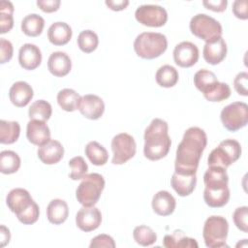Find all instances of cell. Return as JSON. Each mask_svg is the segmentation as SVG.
Wrapping results in <instances>:
<instances>
[{
    "label": "cell",
    "instance_id": "6da1fadb",
    "mask_svg": "<svg viewBox=\"0 0 248 248\" xmlns=\"http://www.w3.org/2000/svg\"><path fill=\"white\" fill-rule=\"evenodd\" d=\"M206 144L207 136L202 129L199 127H190L187 129L176 149L174 162L175 172L186 174L196 173Z\"/></svg>",
    "mask_w": 248,
    "mask_h": 248
},
{
    "label": "cell",
    "instance_id": "7a4b0ae2",
    "mask_svg": "<svg viewBox=\"0 0 248 248\" xmlns=\"http://www.w3.org/2000/svg\"><path fill=\"white\" fill-rule=\"evenodd\" d=\"M143 154L150 161L166 157L170 151L171 140L169 136V125L161 118H154L144 131Z\"/></svg>",
    "mask_w": 248,
    "mask_h": 248
},
{
    "label": "cell",
    "instance_id": "3957f363",
    "mask_svg": "<svg viewBox=\"0 0 248 248\" xmlns=\"http://www.w3.org/2000/svg\"><path fill=\"white\" fill-rule=\"evenodd\" d=\"M6 203L23 225H32L37 222L40 215L39 205L27 190L23 188L11 190L6 197Z\"/></svg>",
    "mask_w": 248,
    "mask_h": 248
},
{
    "label": "cell",
    "instance_id": "277c9868",
    "mask_svg": "<svg viewBox=\"0 0 248 248\" xmlns=\"http://www.w3.org/2000/svg\"><path fill=\"white\" fill-rule=\"evenodd\" d=\"M168 47L167 37L158 32H142L134 42V49L143 59H154L162 55Z\"/></svg>",
    "mask_w": 248,
    "mask_h": 248
},
{
    "label": "cell",
    "instance_id": "5b68a950",
    "mask_svg": "<svg viewBox=\"0 0 248 248\" xmlns=\"http://www.w3.org/2000/svg\"><path fill=\"white\" fill-rule=\"evenodd\" d=\"M104 188L105 179L100 173H87L76 190V198L82 206H94Z\"/></svg>",
    "mask_w": 248,
    "mask_h": 248
},
{
    "label": "cell",
    "instance_id": "8992f818",
    "mask_svg": "<svg viewBox=\"0 0 248 248\" xmlns=\"http://www.w3.org/2000/svg\"><path fill=\"white\" fill-rule=\"evenodd\" d=\"M229 232V223L222 216L212 215L208 217L203 225L202 236L204 244L208 248L228 247L226 244Z\"/></svg>",
    "mask_w": 248,
    "mask_h": 248
},
{
    "label": "cell",
    "instance_id": "52a82bcc",
    "mask_svg": "<svg viewBox=\"0 0 248 248\" xmlns=\"http://www.w3.org/2000/svg\"><path fill=\"white\" fill-rule=\"evenodd\" d=\"M241 155V145L236 140L227 139L214 148L207 158L208 167H221L227 169L236 162Z\"/></svg>",
    "mask_w": 248,
    "mask_h": 248
},
{
    "label": "cell",
    "instance_id": "ba28073f",
    "mask_svg": "<svg viewBox=\"0 0 248 248\" xmlns=\"http://www.w3.org/2000/svg\"><path fill=\"white\" fill-rule=\"evenodd\" d=\"M189 27L193 35L205 41V43L222 37L223 33L220 22L205 14L194 16L190 20Z\"/></svg>",
    "mask_w": 248,
    "mask_h": 248
},
{
    "label": "cell",
    "instance_id": "9c48e42d",
    "mask_svg": "<svg viewBox=\"0 0 248 248\" xmlns=\"http://www.w3.org/2000/svg\"><path fill=\"white\" fill-rule=\"evenodd\" d=\"M220 118L228 131L236 132L247 125L248 106L244 102H233L221 110Z\"/></svg>",
    "mask_w": 248,
    "mask_h": 248
},
{
    "label": "cell",
    "instance_id": "30bf717a",
    "mask_svg": "<svg viewBox=\"0 0 248 248\" xmlns=\"http://www.w3.org/2000/svg\"><path fill=\"white\" fill-rule=\"evenodd\" d=\"M111 150L113 153L111 163L113 165H122L136 154L135 139L127 133L117 134L111 140Z\"/></svg>",
    "mask_w": 248,
    "mask_h": 248
},
{
    "label": "cell",
    "instance_id": "8fae6325",
    "mask_svg": "<svg viewBox=\"0 0 248 248\" xmlns=\"http://www.w3.org/2000/svg\"><path fill=\"white\" fill-rule=\"evenodd\" d=\"M135 17L138 22L148 27H161L168 20V13L159 5L145 4L137 8Z\"/></svg>",
    "mask_w": 248,
    "mask_h": 248
},
{
    "label": "cell",
    "instance_id": "7c38bea8",
    "mask_svg": "<svg viewBox=\"0 0 248 248\" xmlns=\"http://www.w3.org/2000/svg\"><path fill=\"white\" fill-rule=\"evenodd\" d=\"M203 200L205 203L212 208H218L226 205L230 200V189L227 183L205 184L203 191Z\"/></svg>",
    "mask_w": 248,
    "mask_h": 248
},
{
    "label": "cell",
    "instance_id": "4fadbf2b",
    "mask_svg": "<svg viewBox=\"0 0 248 248\" xmlns=\"http://www.w3.org/2000/svg\"><path fill=\"white\" fill-rule=\"evenodd\" d=\"M173 60L179 67H192L199 60L198 46L195 44L187 41L177 44L173 49Z\"/></svg>",
    "mask_w": 248,
    "mask_h": 248
},
{
    "label": "cell",
    "instance_id": "5bb4252c",
    "mask_svg": "<svg viewBox=\"0 0 248 248\" xmlns=\"http://www.w3.org/2000/svg\"><path fill=\"white\" fill-rule=\"evenodd\" d=\"M101 222V211L95 206H82L76 215L77 227L85 232L98 229Z\"/></svg>",
    "mask_w": 248,
    "mask_h": 248
},
{
    "label": "cell",
    "instance_id": "9a60e30c",
    "mask_svg": "<svg viewBox=\"0 0 248 248\" xmlns=\"http://www.w3.org/2000/svg\"><path fill=\"white\" fill-rule=\"evenodd\" d=\"M78 110L85 118L90 120L99 119L105 111V103L103 99L94 94L81 96Z\"/></svg>",
    "mask_w": 248,
    "mask_h": 248
},
{
    "label": "cell",
    "instance_id": "2e32d148",
    "mask_svg": "<svg viewBox=\"0 0 248 248\" xmlns=\"http://www.w3.org/2000/svg\"><path fill=\"white\" fill-rule=\"evenodd\" d=\"M227 55V44L223 37H218L212 41L206 42L203 49L202 56L204 60L211 65L221 63Z\"/></svg>",
    "mask_w": 248,
    "mask_h": 248
},
{
    "label": "cell",
    "instance_id": "e0dca14e",
    "mask_svg": "<svg viewBox=\"0 0 248 248\" xmlns=\"http://www.w3.org/2000/svg\"><path fill=\"white\" fill-rule=\"evenodd\" d=\"M38 158L46 165L57 164L64 156V147L60 141L49 140L46 143L39 146Z\"/></svg>",
    "mask_w": 248,
    "mask_h": 248
},
{
    "label": "cell",
    "instance_id": "ac0fdd59",
    "mask_svg": "<svg viewBox=\"0 0 248 248\" xmlns=\"http://www.w3.org/2000/svg\"><path fill=\"white\" fill-rule=\"evenodd\" d=\"M19 65L25 70H35L42 62V52L34 44H24L18 51Z\"/></svg>",
    "mask_w": 248,
    "mask_h": 248
},
{
    "label": "cell",
    "instance_id": "d6986e66",
    "mask_svg": "<svg viewBox=\"0 0 248 248\" xmlns=\"http://www.w3.org/2000/svg\"><path fill=\"white\" fill-rule=\"evenodd\" d=\"M26 137L29 142L41 146L50 140V130L45 121L33 119L27 123Z\"/></svg>",
    "mask_w": 248,
    "mask_h": 248
},
{
    "label": "cell",
    "instance_id": "ffe728a7",
    "mask_svg": "<svg viewBox=\"0 0 248 248\" xmlns=\"http://www.w3.org/2000/svg\"><path fill=\"white\" fill-rule=\"evenodd\" d=\"M34 96L33 89L26 81H16L9 90V97L12 104L17 108L28 105Z\"/></svg>",
    "mask_w": 248,
    "mask_h": 248
},
{
    "label": "cell",
    "instance_id": "44dd1931",
    "mask_svg": "<svg viewBox=\"0 0 248 248\" xmlns=\"http://www.w3.org/2000/svg\"><path fill=\"white\" fill-rule=\"evenodd\" d=\"M153 211L160 216H169L173 213L176 202L174 197L168 191L161 190L157 192L151 202Z\"/></svg>",
    "mask_w": 248,
    "mask_h": 248
},
{
    "label": "cell",
    "instance_id": "7402d4cb",
    "mask_svg": "<svg viewBox=\"0 0 248 248\" xmlns=\"http://www.w3.org/2000/svg\"><path fill=\"white\" fill-rule=\"evenodd\" d=\"M47 69L55 77H65L72 69L71 58L63 51L52 52L47 60Z\"/></svg>",
    "mask_w": 248,
    "mask_h": 248
},
{
    "label": "cell",
    "instance_id": "603a6c76",
    "mask_svg": "<svg viewBox=\"0 0 248 248\" xmlns=\"http://www.w3.org/2000/svg\"><path fill=\"white\" fill-rule=\"evenodd\" d=\"M197 184V175L173 172L170 178V185L172 189L180 196L186 197L193 193Z\"/></svg>",
    "mask_w": 248,
    "mask_h": 248
},
{
    "label": "cell",
    "instance_id": "cb8c5ba5",
    "mask_svg": "<svg viewBox=\"0 0 248 248\" xmlns=\"http://www.w3.org/2000/svg\"><path fill=\"white\" fill-rule=\"evenodd\" d=\"M73 31L71 26L63 21L52 23L47 30V39L54 46H64L72 38Z\"/></svg>",
    "mask_w": 248,
    "mask_h": 248
},
{
    "label": "cell",
    "instance_id": "d4e9b609",
    "mask_svg": "<svg viewBox=\"0 0 248 248\" xmlns=\"http://www.w3.org/2000/svg\"><path fill=\"white\" fill-rule=\"evenodd\" d=\"M69 216V207L67 202L61 199H54L49 202L46 207L47 220L54 225L64 223Z\"/></svg>",
    "mask_w": 248,
    "mask_h": 248
},
{
    "label": "cell",
    "instance_id": "484cf974",
    "mask_svg": "<svg viewBox=\"0 0 248 248\" xmlns=\"http://www.w3.org/2000/svg\"><path fill=\"white\" fill-rule=\"evenodd\" d=\"M166 248H198L196 239L189 237L181 230H175L170 234H166L163 239Z\"/></svg>",
    "mask_w": 248,
    "mask_h": 248
},
{
    "label": "cell",
    "instance_id": "4316f807",
    "mask_svg": "<svg viewBox=\"0 0 248 248\" xmlns=\"http://www.w3.org/2000/svg\"><path fill=\"white\" fill-rule=\"evenodd\" d=\"M81 96L72 88H64L57 93V103L65 111H75L78 109Z\"/></svg>",
    "mask_w": 248,
    "mask_h": 248
},
{
    "label": "cell",
    "instance_id": "83f0119b",
    "mask_svg": "<svg viewBox=\"0 0 248 248\" xmlns=\"http://www.w3.org/2000/svg\"><path fill=\"white\" fill-rule=\"evenodd\" d=\"M45 27V19L37 14H29L21 20V30L29 37L41 35Z\"/></svg>",
    "mask_w": 248,
    "mask_h": 248
},
{
    "label": "cell",
    "instance_id": "f1b7e54d",
    "mask_svg": "<svg viewBox=\"0 0 248 248\" xmlns=\"http://www.w3.org/2000/svg\"><path fill=\"white\" fill-rule=\"evenodd\" d=\"M88 160L95 166H104L108 160V153L107 149L98 141H89L84 149Z\"/></svg>",
    "mask_w": 248,
    "mask_h": 248
},
{
    "label": "cell",
    "instance_id": "f546056e",
    "mask_svg": "<svg viewBox=\"0 0 248 248\" xmlns=\"http://www.w3.org/2000/svg\"><path fill=\"white\" fill-rule=\"evenodd\" d=\"M20 135V125L17 121L0 120V142L11 144L16 142Z\"/></svg>",
    "mask_w": 248,
    "mask_h": 248
},
{
    "label": "cell",
    "instance_id": "4dcf8cb0",
    "mask_svg": "<svg viewBox=\"0 0 248 248\" xmlns=\"http://www.w3.org/2000/svg\"><path fill=\"white\" fill-rule=\"evenodd\" d=\"M178 72L177 70L170 65H163L161 66L155 75V79L156 82L162 86V87H166V88H170V87H173L177 81H178Z\"/></svg>",
    "mask_w": 248,
    "mask_h": 248
},
{
    "label": "cell",
    "instance_id": "1f68e13d",
    "mask_svg": "<svg viewBox=\"0 0 248 248\" xmlns=\"http://www.w3.org/2000/svg\"><path fill=\"white\" fill-rule=\"evenodd\" d=\"M20 158L13 150H3L0 153V171L4 174H12L20 168Z\"/></svg>",
    "mask_w": 248,
    "mask_h": 248
},
{
    "label": "cell",
    "instance_id": "d6a6232c",
    "mask_svg": "<svg viewBox=\"0 0 248 248\" xmlns=\"http://www.w3.org/2000/svg\"><path fill=\"white\" fill-rule=\"evenodd\" d=\"M194 84L198 90H200L202 94L207 92L216 82H218V78L216 75L206 69L199 70L194 75Z\"/></svg>",
    "mask_w": 248,
    "mask_h": 248
},
{
    "label": "cell",
    "instance_id": "836d02e7",
    "mask_svg": "<svg viewBox=\"0 0 248 248\" xmlns=\"http://www.w3.org/2000/svg\"><path fill=\"white\" fill-rule=\"evenodd\" d=\"M52 113L51 105L45 100H38L31 104L28 109V116L30 120L47 121Z\"/></svg>",
    "mask_w": 248,
    "mask_h": 248
},
{
    "label": "cell",
    "instance_id": "e575fe53",
    "mask_svg": "<svg viewBox=\"0 0 248 248\" xmlns=\"http://www.w3.org/2000/svg\"><path fill=\"white\" fill-rule=\"evenodd\" d=\"M133 237L135 241L141 246H151L157 240L156 232L145 225L137 226L133 231Z\"/></svg>",
    "mask_w": 248,
    "mask_h": 248
},
{
    "label": "cell",
    "instance_id": "d590c367",
    "mask_svg": "<svg viewBox=\"0 0 248 248\" xmlns=\"http://www.w3.org/2000/svg\"><path fill=\"white\" fill-rule=\"evenodd\" d=\"M14 5L10 1L0 3V28L1 34L9 32L14 26Z\"/></svg>",
    "mask_w": 248,
    "mask_h": 248
},
{
    "label": "cell",
    "instance_id": "8d00e7d4",
    "mask_svg": "<svg viewBox=\"0 0 248 248\" xmlns=\"http://www.w3.org/2000/svg\"><path fill=\"white\" fill-rule=\"evenodd\" d=\"M99 45L98 35L92 30H83L78 36V46L85 53L94 51Z\"/></svg>",
    "mask_w": 248,
    "mask_h": 248
},
{
    "label": "cell",
    "instance_id": "74e56055",
    "mask_svg": "<svg viewBox=\"0 0 248 248\" xmlns=\"http://www.w3.org/2000/svg\"><path fill=\"white\" fill-rule=\"evenodd\" d=\"M68 165L71 168V172L69 173V177L71 179L79 180L87 174L88 166L81 156H76L72 158L68 162Z\"/></svg>",
    "mask_w": 248,
    "mask_h": 248
},
{
    "label": "cell",
    "instance_id": "f35d334b",
    "mask_svg": "<svg viewBox=\"0 0 248 248\" xmlns=\"http://www.w3.org/2000/svg\"><path fill=\"white\" fill-rule=\"evenodd\" d=\"M231 96V88L228 83L220 82L215 85L208 93L204 94L203 97L209 102H222Z\"/></svg>",
    "mask_w": 248,
    "mask_h": 248
},
{
    "label": "cell",
    "instance_id": "ab89813d",
    "mask_svg": "<svg viewBox=\"0 0 248 248\" xmlns=\"http://www.w3.org/2000/svg\"><path fill=\"white\" fill-rule=\"evenodd\" d=\"M232 219L235 227L243 232H248V207L246 205L237 207L233 214Z\"/></svg>",
    "mask_w": 248,
    "mask_h": 248
},
{
    "label": "cell",
    "instance_id": "60d3db41",
    "mask_svg": "<svg viewBox=\"0 0 248 248\" xmlns=\"http://www.w3.org/2000/svg\"><path fill=\"white\" fill-rule=\"evenodd\" d=\"M248 74L247 72H240L233 79V87L235 91L241 96L248 95Z\"/></svg>",
    "mask_w": 248,
    "mask_h": 248
},
{
    "label": "cell",
    "instance_id": "b9f144b4",
    "mask_svg": "<svg viewBox=\"0 0 248 248\" xmlns=\"http://www.w3.org/2000/svg\"><path fill=\"white\" fill-rule=\"evenodd\" d=\"M90 248H100V247H106V248H114L115 242L113 238L108 234H99L96 235L91 239V242L89 244Z\"/></svg>",
    "mask_w": 248,
    "mask_h": 248
},
{
    "label": "cell",
    "instance_id": "7bdbcfd3",
    "mask_svg": "<svg viewBox=\"0 0 248 248\" xmlns=\"http://www.w3.org/2000/svg\"><path fill=\"white\" fill-rule=\"evenodd\" d=\"M14 54V47L10 41L1 38L0 39V63L5 64L9 62Z\"/></svg>",
    "mask_w": 248,
    "mask_h": 248
},
{
    "label": "cell",
    "instance_id": "ee69618b",
    "mask_svg": "<svg viewBox=\"0 0 248 248\" xmlns=\"http://www.w3.org/2000/svg\"><path fill=\"white\" fill-rule=\"evenodd\" d=\"M232 13L239 19H247V1L246 0H235L232 3Z\"/></svg>",
    "mask_w": 248,
    "mask_h": 248
},
{
    "label": "cell",
    "instance_id": "f6af8a7d",
    "mask_svg": "<svg viewBox=\"0 0 248 248\" xmlns=\"http://www.w3.org/2000/svg\"><path fill=\"white\" fill-rule=\"evenodd\" d=\"M60 0H38L37 6L45 13L56 12L60 7Z\"/></svg>",
    "mask_w": 248,
    "mask_h": 248
},
{
    "label": "cell",
    "instance_id": "bcb514c9",
    "mask_svg": "<svg viewBox=\"0 0 248 248\" xmlns=\"http://www.w3.org/2000/svg\"><path fill=\"white\" fill-rule=\"evenodd\" d=\"M202 4L208 10L221 13L227 9L228 1L227 0H204L202 1Z\"/></svg>",
    "mask_w": 248,
    "mask_h": 248
},
{
    "label": "cell",
    "instance_id": "7dc6e473",
    "mask_svg": "<svg viewBox=\"0 0 248 248\" xmlns=\"http://www.w3.org/2000/svg\"><path fill=\"white\" fill-rule=\"evenodd\" d=\"M105 3L112 11H122L129 5L128 0H106Z\"/></svg>",
    "mask_w": 248,
    "mask_h": 248
},
{
    "label": "cell",
    "instance_id": "c3c4849f",
    "mask_svg": "<svg viewBox=\"0 0 248 248\" xmlns=\"http://www.w3.org/2000/svg\"><path fill=\"white\" fill-rule=\"evenodd\" d=\"M11 239V233L8 228H6L4 225H1L0 227V246L4 247L6 246Z\"/></svg>",
    "mask_w": 248,
    "mask_h": 248
}]
</instances>
